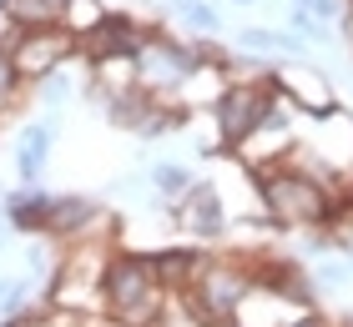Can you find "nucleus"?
<instances>
[{"label": "nucleus", "instance_id": "nucleus-26", "mask_svg": "<svg viewBox=\"0 0 353 327\" xmlns=\"http://www.w3.org/2000/svg\"><path fill=\"white\" fill-rule=\"evenodd\" d=\"M303 6H308V0H293V10H303Z\"/></svg>", "mask_w": 353, "mask_h": 327}, {"label": "nucleus", "instance_id": "nucleus-24", "mask_svg": "<svg viewBox=\"0 0 353 327\" xmlns=\"http://www.w3.org/2000/svg\"><path fill=\"white\" fill-rule=\"evenodd\" d=\"M288 327H339V322H333L328 313H318V307H308V313H298Z\"/></svg>", "mask_w": 353, "mask_h": 327}, {"label": "nucleus", "instance_id": "nucleus-4", "mask_svg": "<svg viewBox=\"0 0 353 327\" xmlns=\"http://www.w3.org/2000/svg\"><path fill=\"white\" fill-rule=\"evenodd\" d=\"M111 262V242L101 237H81L71 242L66 257L56 262L51 287H46V307L56 313H101V277Z\"/></svg>", "mask_w": 353, "mask_h": 327}, {"label": "nucleus", "instance_id": "nucleus-14", "mask_svg": "<svg viewBox=\"0 0 353 327\" xmlns=\"http://www.w3.org/2000/svg\"><path fill=\"white\" fill-rule=\"evenodd\" d=\"M51 202H56V196H46V191H36V187H15V191L6 196V222L15 226V232H26V237H46Z\"/></svg>", "mask_w": 353, "mask_h": 327}, {"label": "nucleus", "instance_id": "nucleus-9", "mask_svg": "<svg viewBox=\"0 0 353 327\" xmlns=\"http://www.w3.org/2000/svg\"><path fill=\"white\" fill-rule=\"evenodd\" d=\"M272 81H278V91L288 96V106H293V111H308V121L333 116V111H339V96H333L328 76L313 71V65H303V61L272 65Z\"/></svg>", "mask_w": 353, "mask_h": 327}, {"label": "nucleus", "instance_id": "nucleus-17", "mask_svg": "<svg viewBox=\"0 0 353 327\" xmlns=\"http://www.w3.org/2000/svg\"><path fill=\"white\" fill-rule=\"evenodd\" d=\"M172 21L182 30H197V36H217L222 30V10L207 6V0H172Z\"/></svg>", "mask_w": 353, "mask_h": 327}, {"label": "nucleus", "instance_id": "nucleus-27", "mask_svg": "<svg viewBox=\"0 0 353 327\" xmlns=\"http://www.w3.org/2000/svg\"><path fill=\"white\" fill-rule=\"evenodd\" d=\"M232 6H252V0H232Z\"/></svg>", "mask_w": 353, "mask_h": 327}, {"label": "nucleus", "instance_id": "nucleus-6", "mask_svg": "<svg viewBox=\"0 0 353 327\" xmlns=\"http://www.w3.org/2000/svg\"><path fill=\"white\" fill-rule=\"evenodd\" d=\"M197 61H202V45L176 41V36H167V30L152 25L147 41H141V51H137V91L152 96V101H167L172 106L176 86L187 81V71Z\"/></svg>", "mask_w": 353, "mask_h": 327}, {"label": "nucleus", "instance_id": "nucleus-20", "mask_svg": "<svg viewBox=\"0 0 353 327\" xmlns=\"http://www.w3.org/2000/svg\"><path fill=\"white\" fill-rule=\"evenodd\" d=\"M101 21H106V6H101V0H66V10H61V25L76 36V45H81Z\"/></svg>", "mask_w": 353, "mask_h": 327}, {"label": "nucleus", "instance_id": "nucleus-16", "mask_svg": "<svg viewBox=\"0 0 353 327\" xmlns=\"http://www.w3.org/2000/svg\"><path fill=\"white\" fill-rule=\"evenodd\" d=\"M237 45H243L248 56H263L268 65H278V56H303V45H308V41H298L293 30H263V25H248V30H237Z\"/></svg>", "mask_w": 353, "mask_h": 327}, {"label": "nucleus", "instance_id": "nucleus-3", "mask_svg": "<svg viewBox=\"0 0 353 327\" xmlns=\"http://www.w3.org/2000/svg\"><path fill=\"white\" fill-rule=\"evenodd\" d=\"M252 287V257H237V252H202L197 272H192V282L182 287L187 307L197 313L202 322H232L237 302L248 297Z\"/></svg>", "mask_w": 353, "mask_h": 327}, {"label": "nucleus", "instance_id": "nucleus-5", "mask_svg": "<svg viewBox=\"0 0 353 327\" xmlns=\"http://www.w3.org/2000/svg\"><path fill=\"white\" fill-rule=\"evenodd\" d=\"M272 96H278L272 65H252V71H237V65H232L228 91H222V96H217V106H212L217 146H222V151H232V146H237L252 126L263 121V111L272 106Z\"/></svg>", "mask_w": 353, "mask_h": 327}, {"label": "nucleus", "instance_id": "nucleus-15", "mask_svg": "<svg viewBox=\"0 0 353 327\" xmlns=\"http://www.w3.org/2000/svg\"><path fill=\"white\" fill-rule=\"evenodd\" d=\"M202 262V247H187V242H167V247H152V267H157V282L167 292H182L192 282Z\"/></svg>", "mask_w": 353, "mask_h": 327}, {"label": "nucleus", "instance_id": "nucleus-2", "mask_svg": "<svg viewBox=\"0 0 353 327\" xmlns=\"http://www.w3.org/2000/svg\"><path fill=\"white\" fill-rule=\"evenodd\" d=\"M172 292L157 282L152 252H111L101 277V317L117 327H157Z\"/></svg>", "mask_w": 353, "mask_h": 327}, {"label": "nucleus", "instance_id": "nucleus-22", "mask_svg": "<svg viewBox=\"0 0 353 327\" xmlns=\"http://www.w3.org/2000/svg\"><path fill=\"white\" fill-rule=\"evenodd\" d=\"M41 86H46V91H41V101H46V106H61V101H66V96H71V81H66V65H61V71H56V76H46V81H41Z\"/></svg>", "mask_w": 353, "mask_h": 327}, {"label": "nucleus", "instance_id": "nucleus-28", "mask_svg": "<svg viewBox=\"0 0 353 327\" xmlns=\"http://www.w3.org/2000/svg\"><path fill=\"white\" fill-rule=\"evenodd\" d=\"M0 10H6V0H0Z\"/></svg>", "mask_w": 353, "mask_h": 327}, {"label": "nucleus", "instance_id": "nucleus-23", "mask_svg": "<svg viewBox=\"0 0 353 327\" xmlns=\"http://www.w3.org/2000/svg\"><path fill=\"white\" fill-rule=\"evenodd\" d=\"M303 10H308L318 25H328V21H339V15H343V0H308Z\"/></svg>", "mask_w": 353, "mask_h": 327}, {"label": "nucleus", "instance_id": "nucleus-10", "mask_svg": "<svg viewBox=\"0 0 353 327\" xmlns=\"http://www.w3.org/2000/svg\"><path fill=\"white\" fill-rule=\"evenodd\" d=\"M101 226H111L101 202H91V196H56L46 237L51 242H81V237H101Z\"/></svg>", "mask_w": 353, "mask_h": 327}, {"label": "nucleus", "instance_id": "nucleus-7", "mask_svg": "<svg viewBox=\"0 0 353 327\" xmlns=\"http://www.w3.org/2000/svg\"><path fill=\"white\" fill-rule=\"evenodd\" d=\"M6 56L15 65V81H21V86H41L46 76H56L61 65L76 56V36L66 25H36V30H21Z\"/></svg>", "mask_w": 353, "mask_h": 327}, {"label": "nucleus", "instance_id": "nucleus-25", "mask_svg": "<svg viewBox=\"0 0 353 327\" xmlns=\"http://www.w3.org/2000/svg\"><path fill=\"white\" fill-rule=\"evenodd\" d=\"M0 327H46V322H36V317H6Z\"/></svg>", "mask_w": 353, "mask_h": 327}, {"label": "nucleus", "instance_id": "nucleus-12", "mask_svg": "<svg viewBox=\"0 0 353 327\" xmlns=\"http://www.w3.org/2000/svg\"><path fill=\"white\" fill-rule=\"evenodd\" d=\"M56 151V121L41 116V121H26L21 136H15V176H21V187H36L46 161Z\"/></svg>", "mask_w": 353, "mask_h": 327}, {"label": "nucleus", "instance_id": "nucleus-19", "mask_svg": "<svg viewBox=\"0 0 353 327\" xmlns=\"http://www.w3.org/2000/svg\"><path fill=\"white\" fill-rule=\"evenodd\" d=\"M147 176H152V187L162 191V202H176V196H187V191H192V182H197V171L182 167V161H157Z\"/></svg>", "mask_w": 353, "mask_h": 327}, {"label": "nucleus", "instance_id": "nucleus-21", "mask_svg": "<svg viewBox=\"0 0 353 327\" xmlns=\"http://www.w3.org/2000/svg\"><path fill=\"white\" fill-rule=\"evenodd\" d=\"M36 302V282L30 277H0V313L6 317H26Z\"/></svg>", "mask_w": 353, "mask_h": 327}, {"label": "nucleus", "instance_id": "nucleus-13", "mask_svg": "<svg viewBox=\"0 0 353 327\" xmlns=\"http://www.w3.org/2000/svg\"><path fill=\"white\" fill-rule=\"evenodd\" d=\"M298 313H308V307H298V302H288L283 292H268V287L252 282V287H248V297L237 302L232 322H237V327H288Z\"/></svg>", "mask_w": 353, "mask_h": 327}, {"label": "nucleus", "instance_id": "nucleus-8", "mask_svg": "<svg viewBox=\"0 0 353 327\" xmlns=\"http://www.w3.org/2000/svg\"><path fill=\"white\" fill-rule=\"evenodd\" d=\"M172 217L192 242H222L232 226V207L217 182H192V191L172 202Z\"/></svg>", "mask_w": 353, "mask_h": 327}, {"label": "nucleus", "instance_id": "nucleus-1", "mask_svg": "<svg viewBox=\"0 0 353 327\" xmlns=\"http://www.w3.org/2000/svg\"><path fill=\"white\" fill-rule=\"evenodd\" d=\"M248 176H252L263 217L283 222V226H343V217H348L343 202H353V191L348 196L328 191L313 171H303L293 156L272 161L263 171H248Z\"/></svg>", "mask_w": 353, "mask_h": 327}, {"label": "nucleus", "instance_id": "nucleus-11", "mask_svg": "<svg viewBox=\"0 0 353 327\" xmlns=\"http://www.w3.org/2000/svg\"><path fill=\"white\" fill-rule=\"evenodd\" d=\"M147 30H152V25H141L137 15H126V10H106V21L96 25L81 45H86V56H91V61H101V56H137V51H141V41H147Z\"/></svg>", "mask_w": 353, "mask_h": 327}, {"label": "nucleus", "instance_id": "nucleus-18", "mask_svg": "<svg viewBox=\"0 0 353 327\" xmlns=\"http://www.w3.org/2000/svg\"><path fill=\"white\" fill-rule=\"evenodd\" d=\"M6 10L21 30H36V25H61L66 0H6Z\"/></svg>", "mask_w": 353, "mask_h": 327}]
</instances>
